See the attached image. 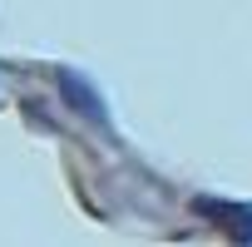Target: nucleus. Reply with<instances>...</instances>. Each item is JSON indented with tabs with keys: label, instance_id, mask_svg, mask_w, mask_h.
<instances>
[{
	"label": "nucleus",
	"instance_id": "nucleus-2",
	"mask_svg": "<svg viewBox=\"0 0 252 247\" xmlns=\"http://www.w3.org/2000/svg\"><path fill=\"white\" fill-rule=\"evenodd\" d=\"M193 208H198V217H213L218 227H232L242 242L252 237V208H237V203H213V198H198Z\"/></svg>",
	"mask_w": 252,
	"mask_h": 247
},
{
	"label": "nucleus",
	"instance_id": "nucleus-1",
	"mask_svg": "<svg viewBox=\"0 0 252 247\" xmlns=\"http://www.w3.org/2000/svg\"><path fill=\"white\" fill-rule=\"evenodd\" d=\"M55 84H60V94H64V104H69L74 114H84L89 124H109V109H104L99 89H94L84 74H74V69H60V74H55Z\"/></svg>",
	"mask_w": 252,
	"mask_h": 247
}]
</instances>
